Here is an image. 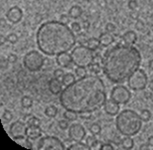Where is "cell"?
<instances>
[{
    "label": "cell",
    "instance_id": "31",
    "mask_svg": "<svg viewBox=\"0 0 153 150\" xmlns=\"http://www.w3.org/2000/svg\"><path fill=\"white\" fill-rule=\"evenodd\" d=\"M89 68H90L91 73L96 74V75L100 74V72H101V66H100L99 63H97V62H94V63L91 65Z\"/></svg>",
    "mask_w": 153,
    "mask_h": 150
},
{
    "label": "cell",
    "instance_id": "3",
    "mask_svg": "<svg viewBox=\"0 0 153 150\" xmlns=\"http://www.w3.org/2000/svg\"><path fill=\"white\" fill-rule=\"evenodd\" d=\"M38 49L47 56H57L75 47L76 36L71 27L61 21H47L36 34Z\"/></svg>",
    "mask_w": 153,
    "mask_h": 150
},
{
    "label": "cell",
    "instance_id": "10",
    "mask_svg": "<svg viewBox=\"0 0 153 150\" xmlns=\"http://www.w3.org/2000/svg\"><path fill=\"white\" fill-rule=\"evenodd\" d=\"M86 136V130L80 123H73L68 127V137L74 142L83 141Z\"/></svg>",
    "mask_w": 153,
    "mask_h": 150
},
{
    "label": "cell",
    "instance_id": "21",
    "mask_svg": "<svg viewBox=\"0 0 153 150\" xmlns=\"http://www.w3.org/2000/svg\"><path fill=\"white\" fill-rule=\"evenodd\" d=\"M100 45H101L100 40H99V39L95 38V37H92V38H90V39H88V40H87V46L93 51L98 50Z\"/></svg>",
    "mask_w": 153,
    "mask_h": 150
},
{
    "label": "cell",
    "instance_id": "22",
    "mask_svg": "<svg viewBox=\"0 0 153 150\" xmlns=\"http://www.w3.org/2000/svg\"><path fill=\"white\" fill-rule=\"evenodd\" d=\"M86 144L89 146L91 150H92V149H96L97 145L100 144V142L95 137V134H92V135L88 136V137L86 138Z\"/></svg>",
    "mask_w": 153,
    "mask_h": 150
},
{
    "label": "cell",
    "instance_id": "42",
    "mask_svg": "<svg viewBox=\"0 0 153 150\" xmlns=\"http://www.w3.org/2000/svg\"><path fill=\"white\" fill-rule=\"evenodd\" d=\"M8 62L9 63H11V64H14V63H16L17 62V60H18V57H17V55H15V54H10L8 56Z\"/></svg>",
    "mask_w": 153,
    "mask_h": 150
},
{
    "label": "cell",
    "instance_id": "23",
    "mask_svg": "<svg viewBox=\"0 0 153 150\" xmlns=\"http://www.w3.org/2000/svg\"><path fill=\"white\" fill-rule=\"evenodd\" d=\"M68 150H91L90 147L85 143L81 142H75L74 144H71L69 147H68Z\"/></svg>",
    "mask_w": 153,
    "mask_h": 150
},
{
    "label": "cell",
    "instance_id": "12",
    "mask_svg": "<svg viewBox=\"0 0 153 150\" xmlns=\"http://www.w3.org/2000/svg\"><path fill=\"white\" fill-rule=\"evenodd\" d=\"M23 18V11L19 6H13L6 12V19L13 24L19 23Z\"/></svg>",
    "mask_w": 153,
    "mask_h": 150
},
{
    "label": "cell",
    "instance_id": "1",
    "mask_svg": "<svg viewBox=\"0 0 153 150\" xmlns=\"http://www.w3.org/2000/svg\"><path fill=\"white\" fill-rule=\"evenodd\" d=\"M106 100V86L96 74L78 78L65 87L59 96L61 106L78 115L97 112L104 106Z\"/></svg>",
    "mask_w": 153,
    "mask_h": 150
},
{
    "label": "cell",
    "instance_id": "46",
    "mask_svg": "<svg viewBox=\"0 0 153 150\" xmlns=\"http://www.w3.org/2000/svg\"><path fill=\"white\" fill-rule=\"evenodd\" d=\"M31 139H29L28 137L25 139V145H26V147L27 148H30V149H32L33 148V146H32V143H31V141H30Z\"/></svg>",
    "mask_w": 153,
    "mask_h": 150
},
{
    "label": "cell",
    "instance_id": "8",
    "mask_svg": "<svg viewBox=\"0 0 153 150\" xmlns=\"http://www.w3.org/2000/svg\"><path fill=\"white\" fill-rule=\"evenodd\" d=\"M37 148L39 150H64L65 146L59 138L55 136H45L38 142Z\"/></svg>",
    "mask_w": 153,
    "mask_h": 150
},
{
    "label": "cell",
    "instance_id": "35",
    "mask_svg": "<svg viewBox=\"0 0 153 150\" xmlns=\"http://www.w3.org/2000/svg\"><path fill=\"white\" fill-rule=\"evenodd\" d=\"M58 126H59V128L61 130H66L68 128V126H69V124H68V120L67 119H61L58 121Z\"/></svg>",
    "mask_w": 153,
    "mask_h": 150
},
{
    "label": "cell",
    "instance_id": "2",
    "mask_svg": "<svg viewBox=\"0 0 153 150\" xmlns=\"http://www.w3.org/2000/svg\"><path fill=\"white\" fill-rule=\"evenodd\" d=\"M141 64V55L132 45L117 44L108 49L102 58L105 76L114 84H123Z\"/></svg>",
    "mask_w": 153,
    "mask_h": 150
},
{
    "label": "cell",
    "instance_id": "26",
    "mask_svg": "<svg viewBox=\"0 0 153 150\" xmlns=\"http://www.w3.org/2000/svg\"><path fill=\"white\" fill-rule=\"evenodd\" d=\"M77 115L78 113L72 112V110H66L65 109V112H63V117L65 119H67L68 121H74V120L77 119V117H78Z\"/></svg>",
    "mask_w": 153,
    "mask_h": 150
},
{
    "label": "cell",
    "instance_id": "41",
    "mask_svg": "<svg viewBox=\"0 0 153 150\" xmlns=\"http://www.w3.org/2000/svg\"><path fill=\"white\" fill-rule=\"evenodd\" d=\"M100 150H115V147L111 143H105V144L101 145Z\"/></svg>",
    "mask_w": 153,
    "mask_h": 150
},
{
    "label": "cell",
    "instance_id": "49",
    "mask_svg": "<svg viewBox=\"0 0 153 150\" xmlns=\"http://www.w3.org/2000/svg\"><path fill=\"white\" fill-rule=\"evenodd\" d=\"M89 26H90V23H89V22L86 21V20H84V21H83V26H82V27H83L84 29H88V28H89Z\"/></svg>",
    "mask_w": 153,
    "mask_h": 150
},
{
    "label": "cell",
    "instance_id": "33",
    "mask_svg": "<svg viewBox=\"0 0 153 150\" xmlns=\"http://www.w3.org/2000/svg\"><path fill=\"white\" fill-rule=\"evenodd\" d=\"M6 38H7V42H9L10 44H16L18 42V40H19L17 34H15V33L8 34V36Z\"/></svg>",
    "mask_w": 153,
    "mask_h": 150
},
{
    "label": "cell",
    "instance_id": "43",
    "mask_svg": "<svg viewBox=\"0 0 153 150\" xmlns=\"http://www.w3.org/2000/svg\"><path fill=\"white\" fill-rule=\"evenodd\" d=\"M7 62H8V59L5 60L4 57H1V59H0V66H1V69H4V68L7 67Z\"/></svg>",
    "mask_w": 153,
    "mask_h": 150
},
{
    "label": "cell",
    "instance_id": "18",
    "mask_svg": "<svg viewBox=\"0 0 153 150\" xmlns=\"http://www.w3.org/2000/svg\"><path fill=\"white\" fill-rule=\"evenodd\" d=\"M99 40H100L101 46L108 47L111 44L114 43V41H115V37H114L112 34H109V32H107V33H102L100 35Z\"/></svg>",
    "mask_w": 153,
    "mask_h": 150
},
{
    "label": "cell",
    "instance_id": "52",
    "mask_svg": "<svg viewBox=\"0 0 153 150\" xmlns=\"http://www.w3.org/2000/svg\"><path fill=\"white\" fill-rule=\"evenodd\" d=\"M148 87H149V90H152V92H153V80H151V81L148 83Z\"/></svg>",
    "mask_w": 153,
    "mask_h": 150
},
{
    "label": "cell",
    "instance_id": "53",
    "mask_svg": "<svg viewBox=\"0 0 153 150\" xmlns=\"http://www.w3.org/2000/svg\"><path fill=\"white\" fill-rule=\"evenodd\" d=\"M148 67H149V69L153 71V59H152V60L149 61V63H148Z\"/></svg>",
    "mask_w": 153,
    "mask_h": 150
},
{
    "label": "cell",
    "instance_id": "19",
    "mask_svg": "<svg viewBox=\"0 0 153 150\" xmlns=\"http://www.w3.org/2000/svg\"><path fill=\"white\" fill-rule=\"evenodd\" d=\"M83 14V10L82 8L80 7L79 5H73L72 7L69 9L68 11V15L71 19H78L80 18Z\"/></svg>",
    "mask_w": 153,
    "mask_h": 150
},
{
    "label": "cell",
    "instance_id": "34",
    "mask_svg": "<svg viewBox=\"0 0 153 150\" xmlns=\"http://www.w3.org/2000/svg\"><path fill=\"white\" fill-rule=\"evenodd\" d=\"M2 118L5 120L6 122L8 121H11V120L13 119V113L10 112V110H4L3 112V115H2Z\"/></svg>",
    "mask_w": 153,
    "mask_h": 150
},
{
    "label": "cell",
    "instance_id": "24",
    "mask_svg": "<svg viewBox=\"0 0 153 150\" xmlns=\"http://www.w3.org/2000/svg\"><path fill=\"white\" fill-rule=\"evenodd\" d=\"M74 81H75V76L71 73H68V74H64L63 78L61 79V83H62L63 86L67 87L70 84H72Z\"/></svg>",
    "mask_w": 153,
    "mask_h": 150
},
{
    "label": "cell",
    "instance_id": "32",
    "mask_svg": "<svg viewBox=\"0 0 153 150\" xmlns=\"http://www.w3.org/2000/svg\"><path fill=\"white\" fill-rule=\"evenodd\" d=\"M75 74H76V77H78V78H82L84 76H86L87 75L86 68L85 67H77L75 69Z\"/></svg>",
    "mask_w": 153,
    "mask_h": 150
},
{
    "label": "cell",
    "instance_id": "16",
    "mask_svg": "<svg viewBox=\"0 0 153 150\" xmlns=\"http://www.w3.org/2000/svg\"><path fill=\"white\" fill-rule=\"evenodd\" d=\"M43 134V130L40 126H27L26 136L31 140H37Z\"/></svg>",
    "mask_w": 153,
    "mask_h": 150
},
{
    "label": "cell",
    "instance_id": "36",
    "mask_svg": "<svg viewBox=\"0 0 153 150\" xmlns=\"http://www.w3.org/2000/svg\"><path fill=\"white\" fill-rule=\"evenodd\" d=\"M64 76V71L62 69H56L53 72V77L58 80H61Z\"/></svg>",
    "mask_w": 153,
    "mask_h": 150
},
{
    "label": "cell",
    "instance_id": "40",
    "mask_svg": "<svg viewBox=\"0 0 153 150\" xmlns=\"http://www.w3.org/2000/svg\"><path fill=\"white\" fill-rule=\"evenodd\" d=\"M135 29H136V30H138V31H142L143 29H144V23H143L142 20H139V19L136 20Z\"/></svg>",
    "mask_w": 153,
    "mask_h": 150
},
{
    "label": "cell",
    "instance_id": "17",
    "mask_svg": "<svg viewBox=\"0 0 153 150\" xmlns=\"http://www.w3.org/2000/svg\"><path fill=\"white\" fill-rule=\"evenodd\" d=\"M123 41L126 45H133L137 41V35H136L134 31H128L123 34Z\"/></svg>",
    "mask_w": 153,
    "mask_h": 150
},
{
    "label": "cell",
    "instance_id": "48",
    "mask_svg": "<svg viewBox=\"0 0 153 150\" xmlns=\"http://www.w3.org/2000/svg\"><path fill=\"white\" fill-rule=\"evenodd\" d=\"M147 144H148L149 146H151V147H153V135L150 136V137L148 138V140H147Z\"/></svg>",
    "mask_w": 153,
    "mask_h": 150
},
{
    "label": "cell",
    "instance_id": "51",
    "mask_svg": "<svg viewBox=\"0 0 153 150\" xmlns=\"http://www.w3.org/2000/svg\"><path fill=\"white\" fill-rule=\"evenodd\" d=\"M139 149H140V150H148V149H149V145H147V144H143V145L140 146V147H139Z\"/></svg>",
    "mask_w": 153,
    "mask_h": 150
},
{
    "label": "cell",
    "instance_id": "28",
    "mask_svg": "<svg viewBox=\"0 0 153 150\" xmlns=\"http://www.w3.org/2000/svg\"><path fill=\"white\" fill-rule=\"evenodd\" d=\"M139 115H140L143 122H148L149 120L151 119L152 113L150 110H148V109H142L140 113H139Z\"/></svg>",
    "mask_w": 153,
    "mask_h": 150
},
{
    "label": "cell",
    "instance_id": "6",
    "mask_svg": "<svg viewBox=\"0 0 153 150\" xmlns=\"http://www.w3.org/2000/svg\"><path fill=\"white\" fill-rule=\"evenodd\" d=\"M23 65L29 72L35 73L42 70L45 65V58L40 52L33 50L27 53L23 58Z\"/></svg>",
    "mask_w": 153,
    "mask_h": 150
},
{
    "label": "cell",
    "instance_id": "50",
    "mask_svg": "<svg viewBox=\"0 0 153 150\" xmlns=\"http://www.w3.org/2000/svg\"><path fill=\"white\" fill-rule=\"evenodd\" d=\"M0 23H1V27L2 28L5 27V26H6V20H5V18H3V17L0 18Z\"/></svg>",
    "mask_w": 153,
    "mask_h": 150
},
{
    "label": "cell",
    "instance_id": "4",
    "mask_svg": "<svg viewBox=\"0 0 153 150\" xmlns=\"http://www.w3.org/2000/svg\"><path fill=\"white\" fill-rule=\"evenodd\" d=\"M140 115L134 110L123 109L116 117V127L122 135L134 136L140 131L142 127Z\"/></svg>",
    "mask_w": 153,
    "mask_h": 150
},
{
    "label": "cell",
    "instance_id": "25",
    "mask_svg": "<svg viewBox=\"0 0 153 150\" xmlns=\"http://www.w3.org/2000/svg\"><path fill=\"white\" fill-rule=\"evenodd\" d=\"M45 115L48 117L53 118V117H54L57 115V109L54 106H48L47 109H45Z\"/></svg>",
    "mask_w": 153,
    "mask_h": 150
},
{
    "label": "cell",
    "instance_id": "11",
    "mask_svg": "<svg viewBox=\"0 0 153 150\" xmlns=\"http://www.w3.org/2000/svg\"><path fill=\"white\" fill-rule=\"evenodd\" d=\"M26 124L22 122L21 120L14 121L9 127V133H10L11 137L15 140H24L27 138L26 136Z\"/></svg>",
    "mask_w": 153,
    "mask_h": 150
},
{
    "label": "cell",
    "instance_id": "47",
    "mask_svg": "<svg viewBox=\"0 0 153 150\" xmlns=\"http://www.w3.org/2000/svg\"><path fill=\"white\" fill-rule=\"evenodd\" d=\"M7 41V38H5L4 37V35H0V45H4L5 42Z\"/></svg>",
    "mask_w": 153,
    "mask_h": 150
},
{
    "label": "cell",
    "instance_id": "20",
    "mask_svg": "<svg viewBox=\"0 0 153 150\" xmlns=\"http://www.w3.org/2000/svg\"><path fill=\"white\" fill-rule=\"evenodd\" d=\"M120 144H122L123 149L129 150V149L133 148V146H134V141H133V139L131 138V136H126V137L122 139Z\"/></svg>",
    "mask_w": 153,
    "mask_h": 150
},
{
    "label": "cell",
    "instance_id": "44",
    "mask_svg": "<svg viewBox=\"0 0 153 150\" xmlns=\"http://www.w3.org/2000/svg\"><path fill=\"white\" fill-rule=\"evenodd\" d=\"M69 15H65V14H62V15H60V20L61 22H63V23H66L67 24V22L69 21Z\"/></svg>",
    "mask_w": 153,
    "mask_h": 150
},
{
    "label": "cell",
    "instance_id": "39",
    "mask_svg": "<svg viewBox=\"0 0 153 150\" xmlns=\"http://www.w3.org/2000/svg\"><path fill=\"white\" fill-rule=\"evenodd\" d=\"M105 29L107 32L109 33H112V32H115L116 31V25L113 24V23H107L105 26Z\"/></svg>",
    "mask_w": 153,
    "mask_h": 150
},
{
    "label": "cell",
    "instance_id": "45",
    "mask_svg": "<svg viewBox=\"0 0 153 150\" xmlns=\"http://www.w3.org/2000/svg\"><path fill=\"white\" fill-rule=\"evenodd\" d=\"M131 19H136V20H137L138 17H139L138 12L135 11V10H132L131 13Z\"/></svg>",
    "mask_w": 153,
    "mask_h": 150
},
{
    "label": "cell",
    "instance_id": "27",
    "mask_svg": "<svg viewBox=\"0 0 153 150\" xmlns=\"http://www.w3.org/2000/svg\"><path fill=\"white\" fill-rule=\"evenodd\" d=\"M21 106L24 109H30V107H32V106H33V99H32V97L28 96H23L21 99Z\"/></svg>",
    "mask_w": 153,
    "mask_h": 150
},
{
    "label": "cell",
    "instance_id": "9",
    "mask_svg": "<svg viewBox=\"0 0 153 150\" xmlns=\"http://www.w3.org/2000/svg\"><path fill=\"white\" fill-rule=\"evenodd\" d=\"M111 99L119 104H126L131 99V93L125 86H116L111 90Z\"/></svg>",
    "mask_w": 153,
    "mask_h": 150
},
{
    "label": "cell",
    "instance_id": "14",
    "mask_svg": "<svg viewBox=\"0 0 153 150\" xmlns=\"http://www.w3.org/2000/svg\"><path fill=\"white\" fill-rule=\"evenodd\" d=\"M104 109H105V112L108 113L109 115H118L120 112V104L114 102L112 99H107L105 104H104Z\"/></svg>",
    "mask_w": 153,
    "mask_h": 150
},
{
    "label": "cell",
    "instance_id": "7",
    "mask_svg": "<svg viewBox=\"0 0 153 150\" xmlns=\"http://www.w3.org/2000/svg\"><path fill=\"white\" fill-rule=\"evenodd\" d=\"M128 84L129 89L134 92L143 90L148 84L147 74L141 69L136 70L128 79Z\"/></svg>",
    "mask_w": 153,
    "mask_h": 150
},
{
    "label": "cell",
    "instance_id": "15",
    "mask_svg": "<svg viewBox=\"0 0 153 150\" xmlns=\"http://www.w3.org/2000/svg\"><path fill=\"white\" fill-rule=\"evenodd\" d=\"M59 81L60 80L53 77V79H51L48 81V90L54 96L60 94V93L62 92V83H60Z\"/></svg>",
    "mask_w": 153,
    "mask_h": 150
},
{
    "label": "cell",
    "instance_id": "29",
    "mask_svg": "<svg viewBox=\"0 0 153 150\" xmlns=\"http://www.w3.org/2000/svg\"><path fill=\"white\" fill-rule=\"evenodd\" d=\"M89 130H90V132L92 133V134L98 135L101 133V131H102V128H101V125L99 124V123L94 122V123H92V124L90 125Z\"/></svg>",
    "mask_w": 153,
    "mask_h": 150
},
{
    "label": "cell",
    "instance_id": "38",
    "mask_svg": "<svg viewBox=\"0 0 153 150\" xmlns=\"http://www.w3.org/2000/svg\"><path fill=\"white\" fill-rule=\"evenodd\" d=\"M128 8L132 11V10H135V9L138 7V3L136 0H129L128 3Z\"/></svg>",
    "mask_w": 153,
    "mask_h": 150
},
{
    "label": "cell",
    "instance_id": "30",
    "mask_svg": "<svg viewBox=\"0 0 153 150\" xmlns=\"http://www.w3.org/2000/svg\"><path fill=\"white\" fill-rule=\"evenodd\" d=\"M41 121L36 116L31 115L27 120V126H40Z\"/></svg>",
    "mask_w": 153,
    "mask_h": 150
},
{
    "label": "cell",
    "instance_id": "37",
    "mask_svg": "<svg viewBox=\"0 0 153 150\" xmlns=\"http://www.w3.org/2000/svg\"><path fill=\"white\" fill-rule=\"evenodd\" d=\"M71 29H72V31L74 33H78V32L81 31V28H82V26H81L78 22H73L72 24H71Z\"/></svg>",
    "mask_w": 153,
    "mask_h": 150
},
{
    "label": "cell",
    "instance_id": "5",
    "mask_svg": "<svg viewBox=\"0 0 153 150\" xmlns=\"http://www.w3.org/2000/svg\"><path fill=\"white\" fill-rule=\"evenodd\" d=\"M70 54L72 57L73 64L77 67L89 68L95 62L93 50H91L85 45H79L77 47H74Z\"/></svg>",
    "mask_w": 153,
    "mask_h": 150
},
{
    "label": "cell",
    "instance_id": "13",
    "mask_svg": "<svg viewBox=\"0 0 153 150\" xmlns=\"http://www.w3.org/2000/svg\"><path fill=\"white\" fill-rule=\"evenodd\" d=\"M55 61H56V64L58 66H60L62 68H70L71 64L73 63L71 54H69L68 52L57 55L56 58H55Z\"/></svg>",
    "mask_w": 153,
    "mask_h": 150
}]
</instances>
